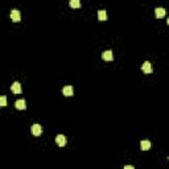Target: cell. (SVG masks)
<instances>
[{
	"mask_svg": "<svg viewBox=\"0 0 169 169\" xmlns=\"http://www.w3.org/2000/svg\"><path fill=\"white\" fill-rule=\"evenodd\" d=\"M140 148H141L143 151H149V149H151V141H149V140H143V141L140 143Z\"/></svg>",
	"mask_w": 169,
	"mask_h": 169,
	"instance_id": "9c48e42d",
	"label": "cell"
},
{
	"mask_svg": "<svg viewBox=\"0 0 169 169\" xmlns=\"http://www.w3.org/2000/svg\"><path fill=\"white\" fill-rule=\"evenodd\" d=\"M69 4H70L71 8H79V7H81V1H79V0H70V1H69Z\"/></svg>",
	"mask_w": 169,
	"mask_h": 169,
	"instance_id": "7c38bea8",
	"label": "cell"
},
{
	"mask_svg": "<svg viewBox=\"0 0 169 169\" xmlns=\"http://www.w3.org/2000/svg\"><path fill=\"white\" fill-rule=\"evenodd\" d=\"M7 106V97H0V107Z\"/></svg>",
	"mask_w": 169,
	"mask_h": 169,
	"instance_id": "4fadbf2b",
	"label": "cell"
},
{
	"mask_svg": "<svg viewBox=\"0 0 169 169\" xmlns=\"http://www.w3.org/2000/svg\"><path fill=\"white\" fill-rule=\"evenodd\" d=\"M141 70L144 71L146 74H151V73H152V65H151V62L146 61V62L143 63V66H141Z\"/></svg>",
	"mask_w": 169,
	"mask_h": 169,
	"instance_id": "277c9868",
	"label": "cell"
},
{
	"mask_svg": "<svg viewBox=\"0 0 169 169\" xmlns=\"http://www.w3.org/2000/svg\"><path fill=\"white\" fill-rule=\"evenodd\" d=\"M124 169H134V166H132V165H126Z\"/></svg>",
	"mask_w": 169,
	"mask_h": 169,
	"instance_id": "5bb4252c",
	"label": "cell"
},
{
	"mask_svg": "<svg viewBox=\"0 0 169 169\" xmlns=\"http://www.w3.org/2000/svg\"><path fill=\"white\" fill-rule=\"evenodd\" d=\"M9 17H11V20L13 21V23H19V21L21 20L20 11H17V9H12L11 13H9Z\"/></svg>",
	"mask_w": 169,
	"mask_h": 169,
	"instance_id": "6da1fadb",
	"label": "cell"
},
{
	"mask_svg": "<svg viewBox=\"0 0 169 169\" xmlns=\"http://www.w3.org/2000/svg\"><path fill=\"white\" fill-rule=\"evenodd\" d=\"M11 90L13 94H21V85L20 82H15L13 85L11 86Z\"/></svg>",
	"mask_w": 169,
	"mask_h": 169,
	"instance_id": "8992f818",
	"label": "cell"
},
{
	"mask_svg": "<svg viewBox=\"0 0 169 169\" xmlns=\"http://www.w3.org/2000/svg\"><path fill=\"white\" fill-rule=\"evenodd\" d=\"M165 13H166V11L164 8H156V9H155V15H156V17H157V19L164 17V16H165Z\"/></svg>",
	"mask_w": 169,
	"mask_h": 169,
	"instance_id": "30bf717a",
	"label": "cell"
},
{
	"mask_svg": "<svg viewBox=\"0 0 169 169\" xmlns=\"http://www.w3.org/2000/svg\"><path fill=\"white\" fill-rule=\"evenodd\" d=\"M15 107L17 108V110H25V108H27V103H25L24 99H19V101L15 103Z\"/></svg>",
	"mask_w": 169,
	"mask_h": 169,
	"instance_id": "52a82bcc",
	"label": "cell"
},
{
	"mask_svg": "<svg viewBox=\"0 0 169 169\" xmlns=\"http://www.w3.org/2000/svg\"><path fill=\"white\" fill-rule=\"evenodd\" d=\"M30 131H32V134L34 135V136H40V135L42 134V127L40 124H33Z\"/></svg>",
	"mask_w": 169,
	"mask_h": 169,
	"instance_id": "7a4b0ae2",
	"label": "cell"
},
{
	"mask_svg": "<svg viewBox=\"0 0 169 169\" xmlns=\"http://www.w3.org/2000/svg\"><path fill=\"white\" fill-rule=\"evenodd\" d=\"M56 143L58 144L59 147H65V146H66V143H68V140H66V137L63 136V135H57Z\"/></svg>",
	"mask_w": 169,
	"mask_h": 169,
	"instance_id": "3957f363",
	"label": "cell"
},
{
	"mask_svg": "<svg viewBox=\"0 0 169 169\" xmlns=\"http://www.w3.org/2000/svg\"><path fill=\"white\" fill-rule=\"evenodd\" d=\"M102 58H103L104 61H112V59H114L112 52H111V50H104L103 53H102Z\"/></svg>",
	"mask_w": 169,
	"mask_h": 169,
	"instance_id": "5b68a950",
	"label": "cell"
},
{
	"mask_svg": "<svg viewBox=\"0 0 169 169\" xmlns=\"http://www.w3.org/2000/svg\"><path fill=\"white\" fill-rule=\"evenodd\" d=\"M98 19L101 21H106L107 20V12L104 11V9H101V11H98Z\"/></svg>",
	"mask_w": 169,
	"mask_h": 169,
	"instance_id": "8fae6325",
	"label": "cell"
},
{
	"mask_svg": "<svg viewBox=\"0 0 169 169\" xmlns=\"http://www.w3.org/2000/svg\"><path fill=\"white\" fill-rule=\"evenodd\" d=\"M62 94L65 95V97H71V95L74 94V90H73L71 86H65L62 89Z\"/></svg>",
	"mask_w": 169,
	"mask_h": 169,
	"instance_id": "ba28073f",
	"label": "cell"
}]
</instances>
